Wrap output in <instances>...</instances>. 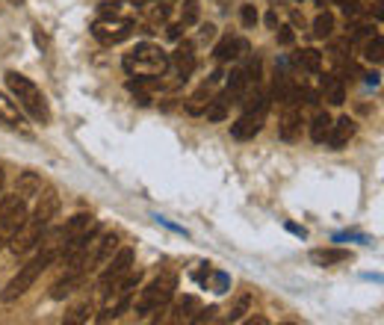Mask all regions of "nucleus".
Returning <instances> with one entry per match:
<instances>
[{"label":"nucleus","instance_id":"obj_1","mask_svg":"<svg viewBox=\"0 0 384 325\" xmlns=\"http://www.w3.org/2000/svg\"><path fill=\"white\" fill-rule=\"evenodd\" d=\"M6 86L12 92V98L18 100V107H24L38 125H48L51 121V107H48V98L42 95L30 77L18 74V71H6Z\"/></svg>","mask_w":384,"mask_h":325},{"label":"nucleus","instance_id":"obj_2","mask_svg":"<svg viewBox=\"0 0 384 325\" xmlns=\"http://www.w3.org/2000/svg\"><path fill=\"white\" fill-rule=\"evenodd\" d=\"M121 66L130 77H163L169 68V53L157 45H136L130 53H125Z\"/></svg>","mask_w":384,"mask_h":325},{"label":"nucleus","instance_id":"obj_3","mask_svg":"<svg viewBox=\"0 0 384 325\" xmlns=\"http://www.w3.org/2000/svg\"><path fill=\"white\" fill-rule=\"evenodd\" d=\"M139 281H142V272H133V269L121 278V281H115L113 287L104 293L107 296V308L98 314V322H110V319H118L121 314H125L130 308L133 293L139 290Z\"/></svg>","mask_w":384,"mask_h":325},{"label":"nucleus","instance_id":"obj_4","mask_svg":"<svg viewBox=\"0 0 384 325\" xmlns=\"http://www.w3.org/2000/svg\"><path fill=\"white\" fill-rule=\"evenodd\" d=\"M56 260V254L53 252H38L30 263H27V267H21V269H18V275L6 284V290L4 293H0V301H15L18 296H24L30 287H33V284H36V278L38 275H42L48 267H51V263Z\"/></svg>","mask_w":384,"mask_h":325},{"label":"nucleus","instance_id":"obj_5","mask_svg":"<svg viewBox=\"0 0 384 325\" xmlns=\"http://www.w3.org/2000/svg\"><path fill=\"white\" fill-rule=\"evenodd\" d=\"M175 290H177V278L175 275L154 278L136 299V316H148V314H154L160 308H166V304L172 301V296H175Z\"/></svg>","mask_w":384,"mask_h":325},{"label":"nucleus","instance_id":"obj_6","mask_svg":"<svg viewBox=\"0 0 384 325\" xmlns=\"http://www.w3.org/2000/svg\"><path fill=\"white\" fill-rule=\"evenodd\" d=\"M27 198L21 192H12V195H0V249L9 246L12 234L24 225L27 219Z\"/></svg>","mask_w":384,"mask_h":325},{"label":"nucleus","instance_id":"obj_7","mask_svg":"<svg viewBox=\"0 0 384 325\" xmlns=\"http://www.w3.org/2000/svg\"><path fill=\"white\" fill-rule=\"evenodd\" d=\"M133 249H118L107 263H104V272H100V278H98V290L100 293H107L110 287H113V284L115 281H121V278H125L130 269H133Z\"/></svg>","mask_w":384,"mask_h":325},{"label":"nucleus","instance_id":"obj_8","mask_svg":"<svg viewBox=\"0 0 384 325\" xmlns=\"http://www.w3.org/2000/svg\"><path fill=\"white\" fill-rule=\"evenodd\" d=\"M266 110H269V104H264V107H254V110H246V115H242L239 121H234V125H231V136H234V139H239V142L254 139L260 130H264Z\"/></svg>","mask_w":384,"mask_h":325},{"label":"nucleus","instance_id":"obj_9","mask_svg":"<svg viewBox=\"0 0 384 325\" xmlns=\"http://www.w3.org/2000/svg\"><path fill=\"white\" fill-rule=\"evenodd\" d=\"M59 213V195L53 192V190H42L36 195V207H33V213H27V219L33 222V225H38V228H48L51 222H53V216Z\"/></svg>","mask_w":384,"mask_h":325},{"label":"nucleus","instance_id":"obj_10","mask_svg":"<svg viewBox=\"0 0 384 325\" xmlns=\"http://www.w3.org/2000/svg\"><path fill=\"white\" fill-rule=\"evenodd\" d=\"M355 118H349V115H340L337 121H331V130H328V136H326V142L331 145V151H340V148H346L349 145V139L355 136Z\"/></svg>","mask_w":384,"mask_h":325},{"label":"nucleus","instance_id":"obj_11","mask_svg":"<svg viewBox=\"0 0 384 325\" xmlns=\"http://www.w3.org/2000/svg\"><path fill=\"white\" fill-rule=\"evenodd\" d=\"M95 38H100V42H107V45H118V42H125V38L133 33V21H121V24H104V21H98L92 27Z\"/></svg>","mask_w":384,"mask_h":325},{"label":"nucleus","instance_id":"obj_12","mask_svg":"<svg viewBox=\"0 0 384 325\" xmlns=\"http://www.w3.org/2000/svg\"><path fill=\"white\" fill-rule=\"evenodd\" d=\"M169 63L175 66V71H177L180 80H187V77L195 71V53H192V45H190V42L177 45V51L169 56Z\"/></svg>","mask_w":384,"mask_h":325},{"label":"nucleus","instance_id":"obj_13","mask_svg":"<svg viewBox=\"0 0 384 325\" xmlns=\"http://www.w3.org/2000/svg\"><path fill=\"white\" fill-rule=\"evenodd\" d=\"M115 252H118V234H104V237H100V242H98V252L86 263V269H100Z\"/></svg>","mask_w":384,"mask_h":325},{"label":"nucleus","instance_id":"obj_14","mask_svg":"<svg viewBox=\"0 0 384 325\" xmlns=\"http://www.w3.org/2000/svg\"><path fill=\"white\" fill-rule=\"evenodd\" d=\"M0 121H4L6 128L12 130H24V115H21V107H18V100L6 98L0 92Z\"/></svg>","mask_w":384,"mask_h":325},{"label":"nucleus","instance_id":"obj_15","mask_svg":"<svg viewBox=\"0 0 384 325\" xmlns=\"http://www.w3.org/2000/svg\"><path fill=\"white\" fill-rule=\"evenodd\" d=\"M249 53V42L246 38H222V42L216 45L213 56L219 59V63H228V59H237V56H246Z\"/></svg>","mask_w":384,"mask_h":325},{"label":"nucleus","instance_id":"obj_16","mask_svg":"<svg viewBox=\"0 0 384 325\" xmlns=\"http://www.w3.org/2000/svg\"><path fill=\"white\" fill-rule=\"evenodd\" d=\"M311 260L316 263V267H337V263L349 260V252L346 249H313Z\"/></svg>","mask_w":384,"mask_h":325},{"label":"nucleus","instance_id":"obj_17","mask_svg":"<svg viewBox=\"0 0 384 325\" xmlns=\"http://www.w3.org/2000/svg\"><path fill=\"white\" fill-rule=\"evenodd\" d=\"M80 281H83V272H80V269H71L68 275H63V278H59L56 284H53V287H51V299H66L68 293H74V287H77V284Z\"/></svg>","mask_w":384,"mask_h":325},{"label":"nucleus","instance_id":"obj_18","mask_svg":"<svg viewBox=\"0 0 384 325\" xmlns=\"http://www.w3.org/2000/svg\"><path fill=\"white\" fill-rule=\"evenodd\" d=\"M281 139L284 142H293V139H299V133H301V115H299V110L296 107H290L287 113H284V118H281Z\"/></svg>","mask_w":384,"mask_h":325},{"label":"nucleus","instance_id":"obj_19","mask_svg":"<svg viewBox=\"0 0 384 325\" xmlns=\"http://www.w3.org/2000/svg\"><path fill=\"white\" fill-rule=\"evenodd\" d=\"M322 92H326V100L334 107H340L343 100H346V86H343V80H337V77H322Z\"/></svg>","mask_w":384,"mask_h":325},{"label":"nucleus","instance_id":"obj_20","mask_svg":"<svg viewBox=\"0 0 384 325\" xmlns=\"http://www.w3.org/2000/svg\"><path fill=\"white\" fill-rule=\"evenodd\" d=\"M18 192H21L24 198H36L38 192H42V177H38L36 172H24L21 177H18Z\"/></svg>","mask_w":384,"mask_h":325},{"label":"nucleus","instance_id":"obj_21","mask_svg":"<svg viewBox=\"0 0 384 325\" xmlns=\"http://www.w3.org/2000/svg\"><path fill=\"white\" fill-rule=\"evenodd\" d=\"M228 104H231V98L228 95H219V98H210V104H207V121H225L228 118Z\"/></svg>","mask_w":384,"mask_h":325},{"label":"nucleus","instance_id":"obj_22","mask_svg":"<svg viewBox=\"0 0 384 325\" xmlns=\"http://www.w3.org/2000/svg\"><path fill=\"white\" fill-rule=\"evenodd\" d=\"M296 63L305 68V71H311V74H316L319 68H322V53L316 51V48H305V51H299V56H296Z\"/></svg>","mask_w":384,"mask_h":325},{"label":"nucleus","instance_id":"obj_23","mask_svg":"<svg viewBox=\"0 0 384 325\" xmlns=\"http://www.w3.org/2000/svg\"><path fill=\"white\" fill-rule=\"evenodd\" d=\"M328 130H331V115L328 113H316L313 121H311V139L313 142H326Z\"/></svg>","mask_w":384,"mask_h":325},{"label":"nucleus","instance_id":"obj_24","mask_svg":"<svg viewBox=\"0 0 384 325\" xmlns=\"http://www.w3.org/2000/svg\"><path fill=\"white\" fill-rule=\"evenodd\" d=\"M334 33V15L331 12H319L313 18V36L316 38H328Z\"/></svg>","mask_w":384,"mask_h":325},{"label":"nucleus","instance_id":"obj_25","mask_svg":"<svg viewBox=\"0 0 384 325\" xmlns=\"http://www.w3.org/2000/svg\"><path fill=\"white\" fill-rule=\"evenodd\" d=\"M207 104H210V89H207V86H201V89H198V92L190 98L187 113H190V115H201V113L207 110Z\"/></svg>","mask_w":384,"mask_h":325},{"label":"nucleus","instance_id":"obj_26","mask_svg":"<svg viewBox=\"0 0 384 325\" xmlns=\"http://www.w3.org/2000/svg\"><path fill=\"white\" fill-rule=\"evenodd\" d=\"M198 308V301H195V296H184L177 304H175V311H172V322H184V319H190V311H195Z\"/></svg>","mask_w":384,"mask_h":325},{"label":"nucleus","instance_id":"obj_27","mask_svg":"<svg viewBox=\"0 0 384 325\" xmlns=\"http://www.w3.org/2000/svg\"><path fill=\"white\" fill-rule=\"evenodd\" d=\"M249 308H251V296L246 293V296H239V299H237V304L231 308V314H228V322H239L242 316L249 314Z\"/></svg>","mask_w":384,"mask_h":325},{"label":"nucleus","instance_id":"obj_28","mask_svg":"<svg viewBox=\"0 0 384 325\" xmlns=\"http://www.w3.org/2000/svg\"><path fill=\"white\" fill-rule=\"evenodd\" d=\"M363 56H367L370 59V63H381V59H384V38L381 36H375V38H370V45H367V53H363Z\"/></svg>","mask_w":384,"mask_h":325},{"label":"nucleus","instance_id":"obj_29","mask_svg":"<svg viewBox=\"0 0 384 325\" xmlns=\"http://www.w3.org/2000/svg\"><path fill=\"white\" fill-rule=\"evenodd\" d=\"M198 21V4L195 0H184V6H180V24L190 27Z\"/></svg>","mask_w":384,"mask_h":325},{"label":"nucleus","instance_id":"obj_30","mask_svg":"<svg viewBox=\"0 0 384 325\" xmlns=\"http://www.w3.org/2000/svg\"><path fill=\"white\" fill-rule=\"evenodd\" d=\"M89 314H92V304L89 301H83V304H77V308L66 316V322L68 325H74V322H83V319H89Z\"/></svg>","mask_w":384,"mask_h":325},{"label":"nucleus","instance_id":"obj_31","mask_svg":"<svg viewBox=\"0 0 384 325\" xmlns=\"http://www.w3.org/2000/svg\"><path fill=\"white\" fill-rule=\"evenodd\" d=\"M239 21H242V27H254L257 24V9L251 4H246L239 9Z\"/></svg>","mask_w":384,"mask_h":325},{"label":"nucleus","instance_id":"obj_32","mask_svg":"<svg viewBox=\"0 0 384 325\" xmlns=\"http://www.w3.org/2000/svg\"><path fill=\"white\" fill-rule=\"evenodd\" d=\"M216 314H219V311H216L213 304H210V308H204V311H198L195 316H190V322H195V325H201V322H210Z\"/></svg>","mask_w":384,"mask_h":325},{"label":"nucleus","instance_id":"obj_33","mask_svg":"<svg viewBox=\"0 0 384 325\" xmlns=\"http://www.w3.org/2000/svg\"><path fill=\"white\" fill-rule=\"evenodd\" d=\"M293 38H296V36H293V27H287V24L278 27V42H281V45H293Z\"/></svg>","mask_w":384,"mask_h":325},{"label":"nucleus","instance_id":"obj_34","mask_svg":"<svg viewBox=\"0 0 384 325\" xmlns=\"http://www.w3.org/2000/svg\"><path fill=\"white\" fill-rule=\"evenodd\" d=\"M337 6L346 12V15H358V9H360V4L358 0H337Z\"/></svg>","mask_w":384,"mask_h":325},{"label":"nucleus","instance_id":"obj_35","mask_svg":"<svg viewBox=\"0 0 384 325\" xmlns=\"http://www.w3.org/2000/svg\"><path fill=\"white\" fill-rule=\"evenodd\" d=\"M100 15L104 18H118V4H100Z\"/></svg>","mask_w":384,"mask_h":325},{"label":"nucleus","instance_id":"obj_36","mask_svg":"<svg viewBox=\"0 0 384 325\" xmlns=\"http://www.w3.org/2000/svg\"><path fill=\"white\" fill-rule=\"evenodd\" d=\"M216 293H228V275L216 272Z\"/></svg>","mask_w":384,"mask_h":325},{"label":"nucleus","instance_id":"obj_37","mask_svg":"<svg viewBox=\"0 0 384 325\" xmlns=\"http://www.w3.org/2000/svg\"><path fill=\"white\" fill-rule=\"evenodd\" d=\"M287 231H290V234H296V237H301V239L308 237V231L301 228V225H293V222H287Z\"/></svg>","mask_w":384,"mask_h":325},{"label":"nucleus","instance_id":"obj_38","mask_svg":"<svg viewBox=\"0 0 384 325\" xmlns=\"http://www.w3.org/2000/svg\"><path fill=\"white\" fill-rule=\"evenodd\" d=\"M216 36V27L213 24H204V27H201V38H213Z\"/></svg>","mask_w":384,"mask_h":325},{"label":"nucleus","instance_id":"obj_39","mask_svg":"<svg viewBox=\"0 0 384 325\" xmlns=\"http://www.w3.org/2000/svg\"><path fill=\"white\" fill-rule=\"evenodd\" d=\"M45 42H48L45 33H42V30H36V45H38V48H45Z\"/></svg>","mask_w":384,"mask_h":325},{"label":"nucleus","instance_id":"obj_40","mask_svg":"<svg viewBox=\"0 0 384 325\" xmlns=\"http://www.w3.org/2000/svg\"><path fill=\"white\" fill-rule=\"evenodd\" d=\"M180 30H184V24H175V27H169V36L172 38H180Z\"/></svg>","mask_w":384,"mask_h":325},{"label":"nucleus","instance_id":"obj_41","mask_svg":"<svg viewBox=\"0 0 384 325\" xmlns=\"http://www.w3.org/2000/svg\"><path fill=\"white\" fill-rule=\"evenodd\" d=\"M266 24H269V27H272V30H275V27H278V18H275V12H269V15H266Z\"/></svg>","mask_w":384,"mask_h":325},{"label":"nucleus","instance_id":"obj_42","mask_svg":"<svg viewBox=\"0 0 384 325\" xmlns=\"http://www.w3.org/2000/svg\"><path fill=\"white\" fill-rule=\"evenodd\" d=\"M0 195H4V172H0Z\"/></svg>","mask_w":384,"mask_h":325},{"label":"nucleus","instance_id":"obj_43","mask_svg":"<svg viewBox=\"0 0 384 325\" xmlns=\"http://www.w3.org/2000/svg\"><path fill=\"white\" fill-rule=\"evenodd\" d=\"M9 4H12V6H21V4H24V0H9Z\"/></svg>","mask_w":384,"mask_h":325},{"label":"nucleus","instance_id":"obj_44","mask_svg":"<svg viewBox=\"0 0 384 325\" xmlns=\"http://www.w3.org/2000/svg\"><path fill=\"white\" fill-rule=\"evenodd\" d=\"M316 6H326V0H316Z\"/></svg>","mask_w":384,"mask_h":325}]
</instances>
